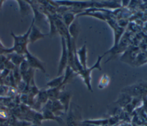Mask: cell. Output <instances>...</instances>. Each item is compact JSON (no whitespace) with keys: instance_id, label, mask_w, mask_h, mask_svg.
I'll return each instance as SVG.
<instances>
[{"instance_id":"2e32d148","label":"cell","mask_w":147,"mask_h":126,"mask_svg":"<svg viewBox=\"0 0 147 126\" xmlns=\"http://www.w3.org/2000/svg\"><path fill=\"white\" fill-rule=\"evenodd\" d=\"M130 101V96L127 93H124L119 97L117 102L121 106H124L129 103Z\"/></svg>"},{"instance_id":"9c48e42d","label":"cell","mask_w":147,"mask_h":126,"mask_svg":"<svg viewBox=\"0 0 147 126\" xmlns=\"http://www.w3.org/2000/svg\"><path fill=\"white\" fill-rule=\"evenodd\" d=\"M19 7H20V11L22 15V16H25L29 13V12L32 10V7L28 3V1H17Z\"/></svg>"},{"instance_id":"44dd1931","label":"cell","mask_w":147,"mask_h":126,"mask_svg":"<svg viewBox=\"0 0 147 126\" xmlns=\"http://www.w3.org/2000/svg\"><path fill=\"white\" fill-rule=\"evenodd\" d=\"M29 126H40V125H36V124H31V125H29Z\"/></svg>"},{"instance_id":"ac0fdd59","label":"cell","mask_w":147,"mask_h":126,"mask_svg":"<svg viewBox=\"0 0 147 126\" xmlns=\"http://www.w3.org/2000/svg\"><path fill=\"white\" fill-rule=\"evenodd\" d=\"M74 19V15L71 13H67L65 14L63 16V23L65 24V25L67 27H68L72 23V21Z\"/></svg>"},{"instance_id":"3957f363","label":"cell","mask_w":147,"mask_h":126,"mask_svg":"<svg viewBox=\"0 0 147 126\" xmlns=\"http://www.w3.org/2000/svg\"><path fill=\"white\" fill-rule=\"evenodd\" d=\"M25 58L28 61L29 67L32 69H38L42 72L45 73L46 72L43 63L36 56L32 54L28 50L25 54Z\"/></svg>"},{"instance_id":"277c9868","label":"cell","mask_w":147,"mask_h":126,"mask_svg":"<svg viewBox=\"0 0 147 126\" xmlns=\"http://www.w3.org/2000/svg\"><path fill=\"white\" fill-rule=\"evenodd\" d=\"M122 91L130 96H138L147 93V85L143 84L134 85L126 88Z\"/></svg>"},{"instance_id":"5bb4252c","label":"cell","mask_w":147,"mask_h":126,"mask_svg":"<svg viewBox=\"0 0 147 126\" xmlns=\"http://www.w3.org/2000/svg\"><path fill=\"white\" fill-rule=\"evenodd\" d=\"M74 76V70L69 66H67L65 68V74L64 75V80L63 81L62 86H63L64 84H65L67 82H68V81L71 80Z\"/></svg>"},{"instance_id":"5b68a950","label":"cell","mask_w":147,"mask_h":126,"mask_svg":"<svg viewBox=\"0 0 147 126\" xmlns=\"http://www.w3.org/2000/svg\"><path fill=\"white\" fill-rule=\"evenodd\" d=\"M34 22L32 25L28 38L29 43L32 44H33L37 41L44 38L47 36L46 34H44L41 32L40 29L34 24Z\"/></svg>"},{"instance_id":"4fadbf2b","label":"cell","mask_w":147,"mask_h":126,"mask_svg":"<svg viewBox=\"0 0 147 126\" xmlns=\"http://www.w3.org/2000/svg\"><path fill=\"white\" fill-rule=\"evenodd\" d=\"M60 89V88H53L47 89L46 91L48 97V100L51 101L57 100L59 94L61 92Z\"/></svg>"},{"instance_id":"d6986e66","label":"cell","mask_w":147,"mask_h":126,"mask_svg":"<svg viewBox=\"0 0 147 126\" xmlns=\"http://www.w3.org/2000/svg\"><path fill=\"white\" fill-rule=\"evenodd\" d=\"M81 126H97V125H94V124H90V123H88L83 121V122L82 123Z\"/></svg>"},{"instance_id":"9a60e30c","label":"cell","mask_w":147,"mask_h":126,"mask_svg":"<svg viewBox=\"0 0 147 126\" xmlns=\"http://www.w3.org/2000/svg\"><path fill=\"white\" fill-rule=\"evenodd\" d=\"M37 100L39 104H46L48 101V97L47 96L46 90H39V92L37 94Z\"/></svg>"},{"instance_id":"ba28073f","label":"cell","mask_w":147,"mask_h":126,"mask_svg":"<svg viewBox=\"0 0 147 126\" xmlns=\"http://www.w3.org/2000/svg\"><path fill=\"white\" fill-rule=\"evenodd\" d=\"M8 56L10 61L16 65V66H19L20 64L25 58V54H20L14 52L9 54Z\"/></svg>"},{"instance_id":"6da1fadb","label":"cell","mask_w":147,"mask_h":126,"mask_svg":"<svg viewBox=\"0 0 147 126\" xmlns=\"http://www.w3.org/2000/svg\"><path fill=\"white\" fill-rule=\"evenodd\" d=\"M61 45H62V51L60 60L59 61L57 76H60L64 69L67 67L68 62V51L67 49L66 40L61 36Z\"/></svg>"},{"instance_id":"8992f818","label":"cell","mask_w":147,"mask_h":126,"mask_svg":"<svg viewBox=\"0 0 147 126\" xmlns=\"http://www.w3.org/2000/svg\"><path fill=\"white\" fill-rule=\"evenodd\" d=\"M71 98V93L68 91H61L59 94L58 100L63 105L65 112H66L69 109Z\"/></svg>"},{"instance_id":"8fae6325","label":"cell","mask_w":147,"mask_h":126,"mask_svg":"<svg viewBox=\"0 0 147 126\" xmlns=\"http://www.w3.org/2000/svg\"><path fill=\"white\" fill-rule=\"evenodd\" d=\"M67 126H78V120L77 115H75L72 109H70L66 119Z\"/></svg>"},{"instance_id":"ffe728a7","label":"cell","mask_w":147,"mask_h":126,"mask_svg":"<svg viewBox=\"0 0 147 126\" xmlns=\"http://www.w3.org/2000/svg\"><path fill=\"white\" fill-rule=\"evenodd\" d=\"M3 1H0V9L2 8V5H3Z\"/></svg>"},{"instance_id":"e0dca14e","label":"cell","mask_w":147,"mask_h":126,"mask_svg":"<svg viewBox=\"0 0 147 126\" xmlns=\"http://www.w3.org/2000/svg\"><path fill=\"white\" fill-rule=\"evenodd\" d=\"M18 69L20 70V72L21 73V75L22 76L25 73H26L28 70L30 69L29 65L28 63V61H26V58H25L22 62L20 64V65L18 66Z\"/></svg>"},{"instance_id":"30bf717a","label":"cell","mask_w":147,"mask_h":126,"mask_svg":"<svg viewBox=\"0 0 147 126\" xmlns=\"http://www.w3.org/2000/svg\"><path fill=\"white\" fill-rule=\"evenodd\" d=\"M64 80V75H60L58 77L52 79L47 83V86L49 88H61L63 81Z\"/></svg>"},{"instance_id":"7c38bea8","label":"cell","mask_w":147,"mask_h":126,"mask_svg":"<svg viewBox=\"0 0 147 126\" xmlns=\"http://www.w3.org/2000/svg\"><path fill=\"white\" fill-rule=\"evenodd\" d=\"M42 115L43 116L44 120H55L56 121H60L61 120L60 118L58 116H56L51 111L44 108L42 111Z\"/></svg>"},{"instance_id":"7a4b0ae2","label":"cell","mask_w":147,"mask_h":126,"mask_svg":"<svg viewBox=\"0 0 147 126\" xmlns=\"http://www.w3.org/2000/svg\"><path fill=\"white\" fill-rule=\"evenodd\" d=\"M102 58V56H99L98 60L96 61L95 65H94L90 68H86V69H83L82 71L79 72V73L80 74L81 76L82 77L84 83L87 85L88 89L90 91H92V88H91V82H90L91 81V77H90L91 72L93 69H96V68L98 69L99 70H101L102 69L100 66V63Z\"/></svg>"},{"instance_id":"52a82bcc","label":"cell","mask_w":147,"mask_h":126,"mask_svg":"<svg viewBox=\"0 0 147 126\" xmlns=\"http://www.w3.org/2000/svg\"><path fill=\"white\" fill-rule=\"evenodd\" d=\"M77 56L79 58V61L82 65L83 69L87 68L86 66V59H87V52L86 45H84L77 52Z\"/></svg>"}]
</instances>
